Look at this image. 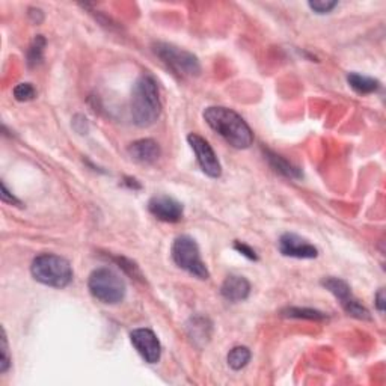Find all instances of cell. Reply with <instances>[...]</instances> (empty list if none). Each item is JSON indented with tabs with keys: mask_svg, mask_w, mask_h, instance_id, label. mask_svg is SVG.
Listing matches in <instances>:
<instances>
[{
	"mask_svg": "<svg viewBox=\"0 0 386 386\" xmlns=\"http://www.w3.org/2000/svg\"><path fill=\"white\" fill-rule=\"evenodd\" d=\"M204 119L213 131H216L234 148L245 150L254 142V133L245 119L233 109L211 106L204 111Z\"/></svg>",
	"mask_w": 386,
	"mask_h": 386,
	"instance_id": "obj_1",
	"label": "cell"
},
{
	"mask_svg": "<svg viewBox=\"0 0 386 386\" xmlns=\"http://www.w3.org/2000/svg\"><path fill=\"white\" fill-rule=\"evenodd\" d=\"M44 49H46V38L43 35H36L34 38V41H32L29 50H28V64H29V66H36L39 62L43 61Z\"/></svg>",
	"mask_w": 386,
	"mask_h": 386,
	"instance_id": "obj_18",
	"label": "cell"
},
{
	"mask_svg": "<svg viewBox=\"0 0 386 386\" xmlns=\"http://www.w3.org/2000/svg\"><path fill=\"white\" fill-rule=\"evenodd\" d=\"M234 248H235V250L240 252L242 255L248 257L249 260H255V261L258 260V257H257V254H255V250L252 249L250 246H248V245H245V243H242V242H235V243H234Z\"/></svg>",
	"mask_w": 386,
	"mask_h": 386,
	"instance_id": "obj_23",
	"label": "cell"
},
{
	"mask_svg": "<svg viewBox=\"0 0 386 386\" xmlns=\"http://www.w3.org/2000/svg\"><path fill=\"white\" fill-rule=\"evenodd\" d=\"M154 53L172 71L183 77H195L201 73L198 58L183 49L166 43H157L154 44Z\"/></svg>",
	"mask_w": 386,
	"mask_h": 386,
	"instance_id": "obj_6",
	"label": "cell"
},
{
	"mask_svg": "<svg viewBox=\"0 0 386 386\" xmlns=\"http://www.w3.org/2000/svg\"><path fill=\"white\" fill-rule=\"evenodd\" d=\"M279 252L284 257L291 258H299V260H311L318 255V250L314 245H311L306 238L293 234L285 233L279 238Z\"/></svg>",
	"mask_w": 386,
	"mask_h": 386,
	"instance_id": "obj_10",
	"label": "cell"
},
{
	"mask_svg": "<svg viewBox=\"0 0 386 386\" xmlns=\"http://www.w3.org/2000/svg\"><path fill=\"white\" fill-rule=\"evenodd\" d=\"M376 306L380 313L385 311V290L380 288L376 295Z\"/></svg>",
	"mask_w": 386,
	"mask_h": 386,
	"instance_id": "obj_25",
	"label": "cell"
},
{
	"mask_svg": "<svg viewBox=\"0 0 386 386\" xmlns=\"http://www.w3.org/2000/svg\"><path fill=\"white\" fill-rule=\"evenodd\" d=\"M130 340L145 362L157 364L161 361L162 345L151 329H135L130 334Z\"/></svg>",
	"mask_w": 386,
	"mask_h": 386,
	"instance_id": "obj_9",
	"label": "cell"
},
{
	"mask_svg": "<svg viewBox=\"0 0 386 386\" xmlns=\"http://www.w3.org/2000/svg\"><path fill=\"white\" fill-rule=\"evenodd\" d=\"M128 154L133 161L142 165H151L161 157V146L153 139H141L128 146Z\"/></svg>",
	"mask_w": 386,
	"mask_h": 386,
	"instance_id": "obj_13",
	"label": "cell"
},
{
	"mask_svg": "<svg viewBox=\"0 0 386 386\" xmlns=\"http://www.w3.org/2000/svg\"><path fill=\"white\" fill-rule=\"evenodd\" d=\"M88 288L91 295L106 305H116L126 298V283L115 270L98 268L89 275Z\"/></svg>",
	"mask_w": 386,
	"mask_h": 386,
	"instance_id": "obj_4",
	"label": "cell"
},
{
	"mask_svg": "<svg viewBox=\"0 0 386 386\" xmlns=\"http://www.w3.org/2000/svg\"><path fill=\"white\" fill-rule=\"evenodd\" d=\"M188 142L192 146L196 161L204 174L211 178H219L222 174V166L215 150L211 148V145L203 136L196 135V133H191L188 136Z\"/></svg>",
	"mask_w": 386,
	"mask_h": 386,
	"instance_id": "obj_8",
	"label": "cell"
},
{
	"mask_svg": "<svg viewBox=\"0 0 386 386\" xmlns=\"http://www.w3.org/2000/svg\"><path fill=\"white\" fill-rule=\"evenodd\" d=\"M35 281L53 288H64L73 281L71 264L55 254L38 255L31 265Z\"/></svg>",
	"mask_w": 386,
	"mask_h": 386,
	"instance_id": "obj_3",
	"label": "cell"
},
{
	"mask_svg": "<svg viewBox=\"0 0 386 386\" xmlns=\"http://www.w3.org/2000/svg\"><path fill=\"white\" fill-rule=\"evenodd\" d=\"M2 201H4V203H8V204H17V205H20L19 199H17L14 195L8 192L5 183H2Z\"/></svg>",
	"mask_w": 386,
	"mask_h": 386,
	"instance_id": "obj_24",
	"label": "cell"
},
{
	"mask_svg": "<svg viewBox=\"0 0 386 386\" xmlns=\"http://www.w3.org/2000/svg\"><path fill=\"white\" fill-rule=\"evenodd\" d=\"M265 156H268V161L272 165V168L276 172H279V174H283L284 177H288V178H295V180L302 177V172L296 166H293L290 162H287L284 157L270 151L265 153Z\"/></svg>",
	"mask_w": 386,
	"mask_h": 386,
	"instance_id": "obj_15",
	"label": "cell"
},
{
	"mask_svg": "<svg viewBox=\"0 0 386 386\" xmlns=\"http://www.w3.org/2000/svg\"><path fill=\"white\" fill-rule=\"evenodd\" d=\"M36 97V91L32 83H20L14 88V98L17 101H31Z\"/></svg>",
	"mask_w": 386,
	"mask_h": 386,
	"instance_id": "obj_20",
	"label": "cell"
},
{
	"mask_svg": "<svg viewBox=\"0 0 386 386\" xmlns=\"http://www.w3.org/2000/svg\"><path fill=\"white\" fill-rule=\"evenodd\" d=\"M172 260L180 269L191 273L198 279H208L210 272L201 258V252L196 242L189 235H180L172 245Z\"/></svg>",
	"mask_w": 386,
	"mask_h": 386,
	"instance_id": "obj_5",
	"label": "cell"
},
{
	"mask_svg": "<svg viewBox=\"0 0 386 386\" xmlns=\"http://www.w3.org/2000/svg\"><path fill=\"white\" fill-rule=\"evenodd\" d=\"M347 83L357 94H372L380 88V82L372 77H367L357 73H350L347 76Z\"/></svg>",
	"mask_w": 386,
	"mask_h": 386,
	"instance_id": "obj_14",
	"label": "cell"
},
{
	"mask_svg": "<svg viewBox=\"0 0 386 386\" xmlns=\"http://www.w3.org/2000/svg\"><path fill=\"white\" fill-rule=\"evenodd\" d=\"M148 210L154 218L162 222L176 223L183 218V205L171 196H154L150 199Z\"/></svg>",
	"mask_w": 386,
	"mask_h": 386,
	"instance_id": "obj_11",
	"label": "cell"
},
{
	"mask_svg": "<svg viewBox=\"0 0 386 386\" xmlns=\"http://www.w3.org/2000/svg\"><path fill=\"white\" fill-rule=\"evenodd\" d=\"M338 4L337 2H325V0H315V2H310V8L315 11L317 14H327L334 9Z\"/></svg>",
	"mask_w": 386,
	"mask_h": 386,
	"instance_id": "obj_22",
	"label": "cell"
},
{
	"mask_svg": "<svg viewBox=\"0 0 386 386\" xmlns=\"http://www.w3.org/2000/svg\"><path fill=\"white\" fill-rule=\"evenodd\" d=\"M0 352H2V359H0V372H6L11 367V356H9L6 332L4 327H2V347H0Z\"/></svg>",
	"mask_w": 386,
	"mask_h": 386,
	"instance_id": "obj_21",
	"label": "cell"
},
{
	"mask_svg": "<svg viewBox=\"0 0 386 386\" xmlns=\"http://www.w3.org/2000/svg\"><path fill=\"white\" fill-rule=\"evenodd\" d=\"M283 314L291 318H305V320H325L326 318L325 313L311 308H287Z\"/></svg>",
	"mask_w": 386,
	"mask_h": 386,
	"instance_id": "obj_19",
	"label": "cell"
},
{
	"mask_svg": "<svg viewBox=\"0 0 386 386\" xmlns=\"http://www.w3.org/2000/svg\"><path fill=\"white\" fill-rule=\"evenodd\" d=\"M131 118L138 127L153 126L162 112L158 88L154 78L148 74L141 76L131 92Z\"/></svg>",
	"mask_w": 386,
	"mask_h": 386,
	"instance_id": "obj_2",
	"label": "cell"
},
{
	"mask_svg": "<svg viewBox=\"0 0 386 386\" xmlns=\"http://www.w3.org/2000/svg\"><path fill=\"white\" fill-rule=\"evenodd\" d=\"M322 285L326 290H329L332 295H334L340 300L344 311L347 313L349 315H352L355 318H359V320H370L371 317H370L368 310L353 298L350 287L347 285V283L342 281V279H340V278L329 276V278L323 279Z\"/></svg>",
	"mask_w": 386,
	"mask_h": 386,
	"instance_id": "obj_7",
	"label": "cell"
},
{
	"mask_svg": "<svg viewBox=\"0 0 386 386\" xmlns=\"http://www.w3.org/2000/svg\"><path fill=\"white\" fill-rule=\"evenodd\" d=\"M188 332L192 341L196 342L198 340H201L203 342H207L211 334V325L205 320V318L196 317V318H192L191 323L188 325Z\"/></svg>",
	"mask_w": 386,
	"mask_h": 386,
	"instance_id": "obj_16",
	"label": "cell"
},
{
	"mask_svg": "<svg viewBox=\"0 0 386 386\" xmlns=\"http://www.w3.org/2000/svg\"><path fill=\"white\" fill-rule=\"evenodd\" d=\"M222 296L228 302H243L249 298L250 293V284L245 276L231 275L223 281L220 287Z\"/></svg>",
	"mask_w": 386,
	"mask_h": 386,
	"instance_id": "obj_12",
	"label": "cell"
},
{
	"mask_svg": "<svg viewBox=\"0 0 386 386\" xmlns=\"http://www.w3.org/2000/svg\"><path fill=\"white\" fill-rule=\"evenodd\" d=\"M250 361V350L245 345H238V347H234L233 350H230L228 353V365L238 371L245 368Z\"/></svg>",
	"mask_w": 386,
	"mask_h": 386,
	"instance_id": "obj_17",
	"label": "cell"
}]
</instances>
